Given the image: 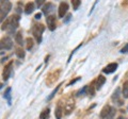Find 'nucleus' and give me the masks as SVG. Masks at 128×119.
I'll return each instance as SVG.
<instances>
[{
    "label": "nucleus",
    "instance_id": "nucleus-23",
    "mask_svg": "<svg viewBox=\"0 0 128 119\" xmlns=\"http://www.w3.org/2000/svg\"><path fill=\"white\" fill-rule=\"evenodd\" d=\"M72 4H73L74 10H77L79 7V5L81 4V1H80V0H73V1H72Z\"/></svg>",
    "mask_w": 128,
    "mask_h": 119
},
{
    "label": "nucleus",
    "instance_id": "nucleus-4",
    "mask_svg": "<svg viewBox=\"0 0 128 119\" xmlns=\"http://www.w3.org/2000/svg\"><path fill=\"white\" fill-rule=\"evenodd\" d=\"M12 7V4L10 1H2L1 2V14H0V16H1V21H3V19L6 18V16L8 15V13L10 12Z\"/></svg>",
    "mask_w": 128,
    "mask_h": 119
},
{
    "label": "nucleus",
    "instance_id": "nucleus-1",
    "mask_svg": "<svg viewBox=\"0 0 128 119\" xmlns=\"http://www.w3.org/2000/svg\"><path fill=\"white\" fill-rule=\"evenodd\" d=\"M18 22H19V16L18 15H13L10 18L6 19L4 22H2L1 30H8L10 33H12L18 27Z\"/></svg>",
    "mask_w": 128,
    "mask_h": 119
},
{
    "label": "nucleus",
    "instance_id": "nucleus-25",
    "mask_svg": "<svg viewBox=\"0 0 128 119\" xmlns=\"http://www.w3.org/2000/svg\"><path fill=\"white\" fill-rule=\"evenodd\" d=\"M60 86H61V85H59V86H57V87H56V89L54 90V92H52V93H51V94H50V96H49V97H48V100H50V99H51V98H52V97L54 96V94H56V93H57V90L59 89V87H60Z\"/></svg>",
    "mask_w": 128,
    "mask_h": 119
},
{
    "label": "nucleus",
    "instance_id": "nucleus-22",
    "mask_svg": "<svg viewBox=\"0 0 128 119\" xmlns=\"http://www.w3.org/2000/svg\"><path fill=\"white\" fill-rule=\"evenodd\" d=\"M50 7H52V4H51V3H47V4L45 5V6H44L43 7V13L44 14H45L46 15V16H47V14H48V12H49L50 10Z\"/></svg>",
    "mask_w": 128,
    "mask_h": 119
},
{
    "label": "nucleus",
    "instance_id": "nucleus-12",
    "mask_svg": "<svg viewBox=\"0 0 128 119\" xmlns=\"http://www.w3.org/2000/svg\"><path fill=\"white\" fill-rule=\"evenodd\" d=\"M111 106L110 105H106V106H104V109L102 110V112H100V117L102 118H107V116L109 115V113L111 112Z\"/></svg>",
    "mask_w": 128,
    "mask_h": 119
},
{
    "label": "nucleus",
    "instance_id": "nucleus-31",
    "mask_svg": "<svg viewBox=\"0 0 128 119\" xmlns=\"http://www.w3.org/2000/svg\"><path fill=\"white\" fill-rule=\"evenodd\" d=\"M118 119H126V118H124V117H122V116H121V117H118Z\"/></svg>",
    "mask_w": 128,
    "mask_h": 119
},
{
    "label": "nucleus",
    "instance_id": "nucleus-29",
    "mask_svg": "<svg viewBox=\"0 0 128 119\" xmlns=\"http://www.w3.org/2000/svg\"><path fill=\"white\" fill-rule=\"evenodd\" d=\"M41 16H42V14L41 13H38L36 15H35V19H40V18H41Z\"/></svg>",
    "mask_w": 128,
    "mask_h": 119
},
{
    "label": "nucleus",
    "instance_id": "nucleus-27",
    "mask_svg": "<svg viewBox=\"0 0 128 119\" xmlns=\"http://www.w3.org/2000/svg\"><path fill=\"white\" fill-rule=\"evenodd\" d=\"M70 18H72V14H68L66 16V18H65V20H64V22H68L70 20Z\"/></svg>",
    "mask_w": 128,
    "mask_h": 119
},
{
    "label": "nucleus",
    "instance_id": "nucleus-8",
    "mask_svg": "<svg viewBox=\"0 0 128 119\" xmlns=\"http://www.w3.org/2000/svg\"><path fill=\"white\" fill-rule=\"evenodd\" d=\"M46 21H47L48 29H49L50 31H54L56 26H57V23H56V16H54V15H49V16L46 17Z\"/></svg>",
    "mask_w": 128,
    "mask_h": 119
},
{
    "label": "nucleus",
    "instance_id": "nucleus-10",
    "mask_svg": "<svg viewBox=\"0 0 128 119\" xmlns=\"http://www.w3.org/2000/svg\"><path fill=\"white\" fill-rule=\"evenodd\" d=\"M116 68H118V64H116V63H110L109 65H107L105 68H104V72L107 73V74H109V73L114 72V71L116 70Z\"/></svg>",
    "mask_w": 128,
    "mask_h": 119
},
{
    "label": "nucleus",
    "instance_id": "nucleus-18",
    "mask_svg": "<svg viewBox=\"0 0 128 119\" xmlns=\"http://www.w3.org/2000/svg\"><path fill=\"white\" fill-rule=\"evenodd\" d=\"M15 41H16V43H17L18 45H22V32H18L17 34H16Z\"/></svg>",
    "mask_w": 128,
    "mask_h": 119
},
{
    "label": "nucleus",
    "instance_id": "nucleus-3",
    "mask_svg": "<svg viewBox=\"0 0 128 119\" xmlns=\"http://www.w3.org/2000/svg\"><path fill=\"white\" fill-rule=\"evenodd\" d=\"M60 73H61V70L60 69H57V70L52 71V72H50L49 74H48L47 79H46V84L48 86L54 85L56 83V81H58V79L60 77Z\"/></svg>",
    "mask_w": 128,
    "mask_h": 119
},
{
    "label": "nucleus",
    "instance_id": "nucleus-26",
    "mask_svg": "<svg viewBox=\"0 0 128 119\" xmlns=\"http://www.w3.org/2000/svg\"><path fill=\"white\" fill-rule=\"evenodd\" d=\"M121 52L122 53H127L128 52V44H127L126 46H124V48L121 50Z\"/></svg>",
    "mask_w": 128,
    "mask_h": 119
},
{
    "label": "nucleus",
    "instance_id": "nucleus-15",
    "mask_svg": "<svg viewBox=\"0 0 128 119\" xmlns=\"http://www.w3.org/2000/svg\"><path fill=\"white\" fill-rule=\"evenodd\" d=\"M16 55L19 58V59H24L25 58V51L22 50V48H20V47H18V48H16Z\"/></svg>",
    "mask_w": 128,
    "mask_h": 119
},
{
    "label": "nucleus",
    "instance_id": "nucleus-21",
    "mask_svg": "<svg viewBox=\"0 0 128 119\" xmlns=\"http://www.w3.org/2000/svg\"><path fill=\"white\" fill-rule=\"evenodd\" d=\"M86 94L88 95H91V96H94V95H95V88L92 85L88 86L86 87Z\"/></svg>",
    "mask_w": 128,
    "mask_h": 119
},
{
    "label": "nucleus",
    "instance_id": "nucleus-17",
    "mask_svg": "<svg viewBox=\"0 0 128 119\" xmlns=\"http://www.w3.org/2000/svg\"><path fill=\"white\" fill-rule=\"evenodd\" d=\"M62 109H61V106H57V109H56V112H54V115H56V118L57 119H61L62 117Z\"/></svg>",
    "mask_w": 128,
    "mask_h": 119
},
{
    "label": "nucleus",
    "instance_id": "nucleus-30",
    "mask_svg": "<svg viewBox=\"0 0 128 119\" xmlns=\"http://www.w3.org/2000/svg\"><path fill=\"white\" fill-rule=\"evenodd\" d=\"M77 80H79V78H77V79H75V80H73V81H70L68 85H72V84H74V83H75L76 81H77Z\"/></svg>",
    "mask_w": 128,
    "mask_h": 119
},
{
    "label": "nucleus",
    "instance_id": "nucleus-16",
    "mask_svg": "<svg viewBox=\"0 0 128 119\" xmlns=\"http://www.w3.org/2000/svg\"><path fill=\"white\" fill-rule=\"evenodd\" d=\"M47 118H49V109L44 110L41 113V115H40V119H47Z\"/></svg>",
    "mask_w": 128,
    "mask_h": 119
},
{
    "label": "nucleus",
    "instance_id": "nucleus-13",
    "mask_svg": "<svg viewBox=\"0 0 128 119\" xmlns=\"http://www.w3.org/2000/svg\"><path fill=\"white\" fill-rule=\"evenodd\" d=\"M34 10V3L33 2H28L25 6V13L26 14H31Z\"/></svg>",
    "mask_w": 128,
    "mask_h": 119
},
{
    "label": "nucleus",
    "instance_id": "nucleus-9",
    "mask_svg": "<svg viewBox=\"0 0 128 119\" xmlns=\"http://www.w3.org/2000/svg\"><path fill=\"white\" fill-rule=\"evenodd\" d=\"M67 10H68V4L66 2H61L59 5V16L64 17V15L67 13Z\"/></svg>",
    "mask_w": 128,
    "mask_h": 119
},
{
    "label": "nucleus",
    "instance_id": "nucleus-5",
    "mask_svg": "<svg viewBox=\"0 0 128 119\" xmlns=\"http://www.w3.org/2000/svg\"><path fill=\"white\" fill-rule=\"evenodd\" d=\"M74 109H75V101H74V99L70 98L68 100H66L65 104H64V106H63V112L65 115H68V114H70L72 112H73Z\"/></svg>",
    "mask_w": 128,
    "mask_h": 119
},
{
    "label": "nucleus",
    "instance_id": "nucleus-14",
    "mask_svg": "<svg viewBox=\"0 0 128 119\" xmlns=\"http://www.w3.org/2000/svg\"><path fill=\"white\" fill-rule=\"evenodd\" d=\"M123 97L124 98H128V81H126L125 83L123 84Z\"/></svg>",
    "mask_w": 128,
    "mask_h": 119
},
{
    "label": "nucleus",
    "instance_id": "nucleus-24",
    "mask_svg": "<svg viewBox=\"0 0 128 119\" xmlns=\"http://www.w3.org/2000/svg\"><path fill=\"white\" fill-rule=\"evenodd\" d=\"M114 114H115V110H114L113 108H112V109H111V112L109 113V115L107 116V118H106V119H112V118H113V116H114Z\"/></svg>",
    "mask_w": 128,
    "mask_h": 119
},
{
    "label": "nucleus",
    "instance_id": "nucleus-2",
    "mask_svg": "<svg viewBox=\"0 0 128 119\" xmlns=\"http://www.w3.org/2000/svg\"><path fill=\"white\" fill-rule=\"evenodd\" d=\"M44 30H45V27H44L42 23L34 25L33 29H32V34L34 35V37L38 43H41V41H42V34L44 32Z\"/></svg>",
    "mask_w": 128,
    "mask_h": 119
},
{
    "label": "nucleus",
    "instance_id": "nucleus-7",
    "mask_svg": "<svg viewBox=\"0 0 128 119\" xmlns=\"http://www.w3.org/2000/svg\"><path fill=\"white\" fill-rule=\"evenodd\" d=\"M13 47V42L10 37H2L1 38V49H6V50H10Z\"/></svg>",
    "mask_w": 128,
    "mask_h": 119
},
{
    "label": "nucleus",
    "instance_id": "nucleus-19",
    "mask_svg": "<svg viewBox=\"0 0 128 119\" xmlns=\"http://www.w3.org/2000/svg\"><path fill=\"white\" fill-rule=\"evenodd\" d=\"M26 43H27V50H31L32 47H33V39L30 38V37H28L26 39Z\"/></svg>",
    "mask_w": 128,
    "mask_h": 119
},
{
    "label": "nucleus",
    "instance_id": "nucleus-20",
    "mask_svg": "<svg viewBox=\"0 0 128 119\" xmlns=\"http://www.w3.org/2000/svg\"><path fill=\"white\" fill-rule=\"evenodd\" d=\"M3 97H4L6 99H8V101H9V102H11V87L6 88L4 94H3Z\"/></svg>",
    "mask_w": 128,
    "mask_h": 119
},
{
    "label": "nucleus",
    "instance_id": "nucleus-28",
    "mask_svg": "<svg viewBox=\"0 0 128 119\" xmlns=\"http://www.w3.org/2000/svg\"><path fill=\"white\" fill-rule=\"evenodd\" d=\"M44 3V0H38V1H36V4H38V6H41L42 4Z\"/></svg>",
    "mask_w": 128,
    "mask_h": 119
},
{
    "label": "nucleus",
    "instance_id": "nucleus-6",
    "mask_svg": "<svg viewBox=\"0 0 128 119\" xmlns=\"http://www.w3.org/2000/svg\"><path fill=\"white\" fill-rule=\"evenodd\" d=\"M12 66H13V61H10V62L4 66V68H3L2 78H3V80H4V81H6L8 79L10 78V76H11V72H12Z\"/></svg>",
    "mask_w": 128,
    "mask_h": 119
},
{
    "label": "nucleus",
    "instance_id": "nucleus-11",
    "mask_svg": "<svg viewBox=\"0 0 128 119\" xmlns=\"http://www.w3.org/2000/svg\"><path fill=\"white\" fill-rule=\"evenodd\" d=\"M106 78L104 76H98V78L96 79V89H100L102 86L105 84Z\"/></svg>",
    "mask_w": 128,
    "mask_h": 119
}]
</instances>
